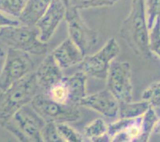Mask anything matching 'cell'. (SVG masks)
Returning <instances> with one entry per match:
<instances>
[{
    "label": "cell",
    "mask_w": 160,
    "mask_h": 142,
    "mask_svg": "<svg viewBox=\"0 0 160 142\" xmlns=\"http://www.w3.org/2000/svg\"><path fill=\"white\" fill-rule=\"evenodd\" d=\"M65 19L68 25L69 39L85 56L98 42V32L88 27L79 14V10L70 6L67 7Z\"/></svg>",
    "instance_id": "ba28073f"
},
{
    "label": "cell",
    "mask_w": 160,
    "mask_h": 142,
    "mask_svg": "<svg viewBox=\"0 0 160 142\" xmlns=\"http://www.w3.org/2000/svg\"><path fill=\"white\" fill-rule=\"evenodd\" d=\"M41 93L34 72L0 93V125L3 126L18 110Z\"/></svg>",
    "instance_id": "7a4b0ae2"
},
{
    "label": "cell",
    "mask_w": 160,
    "mask_h": 142,
    "mask_svg": "<svg viewBox=\"0 0 160 142\" xmlns=\"http://www.w3.org/2000/svg\"><path fill=\"white\" fill-rule=\"evenodd\" d=\"M158 118L153 107L150 109L142 116L141 120V134L137 142L148 141L151 134H153L154 129Z\"/></svg>",
    "instance_id": "ac0fdd59"
},
{
    "label": "cell",
    "mask_w": 160,
    "mask_h": 142,
    "mask_svg": "<svg viewBox=\"0 0 160 142\" xmlns=\"http://www.w3.org/2000/svg\"><path fill=\"white\" fill-rule=\"evenodd\" d=\"M108 126L101 118L93 120L84 128L83 135L90 141H110L108 136Z\"/></svg>",
    "instance_id": "2e32d148"
},
{
    "label": "cell",
    "mask_w": 160,
    "mask_h": 142,
    "mask_svg": "<svg viewBox=\"0 0 160 142\" xmlns=\"http://www.w3.org/2000/svg\"><path fill=\"white\" fill-rule=\"evenodd\" d=\"M150 30L146 14V0H132L128 15L122 23L120 35L136 55L151 59Z\"/></svg>",
    "instance_id": "6da1fadb"
},
{
    "label": "cell",
    "mask_w": 160,
    "mask_h": 142,
    "mask_svg": "<svg viewBox=\"0 0 160 142\" xmlns=\"http://www.w3.org/2000/svg\"><path fill=\"white\" fill-rule=\"evenodd\" d=\"M153 133L154 134H160V119H158V121H157L156 125H155V129H154Z\"/></svg>",
    "instance_id": "83f0119b"
},
{
    "label": "cell",
    "mask_w": 160,
    "mask_h": 142,
    "mask_svg": "<svg viewBox=\"0 0 160 142\" xmlns=\"http://www.w3.org/2000/svg\"><path fill=\"white\" fill-rule=\"evenodd\" d=\"M62 70L52 53L46 55L34 72L41 93H46L52 86L62 81L64 77Z\"/></svg>",
    "instance_id": "7c38bea8"
},
{
    "label": "cell",
    "mask_w": 160,
    "mask_h": 142,
    "mask_svg": "<svg viewBox=\"0 0 160 142\" xmlns=\"http://www.w3.org/2000/svg\"><path fill=\"white\" fill-rule=\"evenodd\" d=\"M27 0H0V11L17 18L21 14Z\"/></svg>",
    "instance_id": "d6986e66"
},
{
    "label": "cell",
    "mask_w": 160,
    "mask_h": 142,
    "mask_svg": "<svg viewBox=\"0 0 160 142\" xmlns=\"http://www.w3.org/2000/svg\"><path fill=\"white\" fill-rule=\"evenodd\" d=\"M66 9L62 0H52L47 11L36 24L39 38L42 42H48L53 37L58 26L65 18Z\"/></svg>",
    "instance_id": "30bf717a"
},
{
    "label": "cell",
    "mask_w": 160,
    "mask_h": 142,
    "mask_svg": "<svg viewBox=\"0 0 160 142\" xmlns=\"http://www.w3.org/2000/svg\"><path fill=\"white\" fill-rule=\"evenodd\" d=\"M150 49L160 59V18H158L149 33Z\"/></svg>",
    "instance_id": "d4e9b609"
},
{
    "label": "cell",
    "mask_w": 160,
    "mask_h": 142,
    "mask_svg": "<svg viewBox=\"0 0 160 142\" xmlns=\"http://www.w3.org/2000/svg\"><path fill=\"white\" fill-rule=\"evenodd\" d=\"M84 106L109 118H116L119 113L120 102L108 89L91 95H87L80 103Z\"/></svg>",
    "instance_id": "8fae6325"
},
{
    "label": "cell",
    "mask_w": 160,
    "mask_h": 142,
    "mask_svg": "<svg viewBox=\"0 0 160 142\" xmlns=\"http://www.w3.org/2000/svg\"><path fill=\"white\" fill-rule=\"evenodd\" d=\"M64 3L65 4L66 7H68L69 6V3H70V0H62Z\"/></svg>",
    "instance_id": "f1b7e54d"
},
{
    "label": "cell",
    "mask_w": 160,
    "mask_h": 142,
    "mask_svg": "<svg viewBox=\"0 0 160 142\" xmlns=\"http://www.w3.org/2000/svg\"><path fill=\"white\" fill-rule=\"evenodd\" d=\"M46 122L28 104L17 111L2 127L20 141L42 142L41 132Z\"/></svg>",
    "instance_id": "277c9868"
},
{
    "label": "cell",
    "mask_w": 160,
    "mask_h": 142,
    "mask_svg": "<svg viewBox=\"0 0 160 142\" xmlns=\"http://www.w3.org/2000/svg\"><path fill=\"white\" fill-rule=\"evenodd\" d=\"M87 77L85 73L80 70L73 75L63 77L62 82L68 91L69 103L80 106L81 101L87 96Z\"/></svg>",
    "instance_id": "5bb4252c"
},
{
    "label": "cell",
    "mask_w": 160,
    "mask_h": 142,
    "mask_svg": "<svg viewBox=\"0 0 160 142\" xmlns=\"http://www.w3.org/2000/svg\"><path fill=\"white\" fill-rule=\"evenodd\" d=\"M34 62L30 54L20 50L8 48L3 67L0 74V90H6L33 72Z\"/></svg>",
    "instance_id": "8992f818"
},
{
    "label": "cell",
    "mask_w": 160,
    "mask_h": 142,
    "mask_svg": "<svg viewBox=\"0 0 160 142\" xmlns=\"http://www.w3.org/2000/svg\"><path fill=\"white\" fill-rule=\"evenodd\" d=\"M151 107L149 102L142 100L136 102L120 103L118 115L120 118H136L142 117Z\"/></svg>",
    "instance_id": "e0dca14e"
},
{
    "label": "cell",
    "mask_w": 160,
    "mask_h": 142,
    "mask_svg": "<svg viewBox=\"0 0 160 142\" xmlns=\"http://www.w3.org/2000/svg\"><path fill=\"white\" fill-rule=\"evenodd\" d=\"M4 55V51H3V50L2 49V48L0 47V58H1V57H2Z\"/></svg>",
    "instance_id": "f546056e"
},
{
    "label": "cell",
    "mask_w": 160,
    "mask_h": 142,
    "mask_svg": "<svg viewBox=\"0 0 160 142\" xmlns=\"http://www.w3.org/2000/svg\"><path fill=\"white\" fill-rule=\"evenodd\" d=\"M142 99L149 102L151 107L160 108V81L152 83L145 89Z\"/></svg>",
    "instance_id": "603a6c76"
},
{
    "label": "cell",
    "mask_w": 160,
    "mask_h": 142,
    "mask_svg": "<svg viewBox=\"0 0 160 142\" xmlns=\"http://www.w3.org/2000/svg\"><path fill=\"white\" fill-rule=\"evenodd\" d=\"M146 14L148 28L151 30L160 18V0H146Z\"/></svg>",
    "instance_id": "484cf974"
},
{
    "label": "cell",
    "mask_w": 160,
    "mask_h": 142,
    "mask_svg": "<svg viewBox=\"0 0 160 142\" xmlns=\"http://www.w3.org/2000/svg\"><path fill=\"white\" fill-rule=\"evenodd\" d=\"M46 93L49 98L61 103H69V95L65 84L62 81L52 86ZM70 104V103H69Z\"/></svg>",
    "instance_id": "cb8c5ba5"
},
{
    "label": "cell",
    "mask_w": 160,
    "mask_h": 142,
    "mask_svg": "<svg viewBox=\"0 0 160 142\" xmlns=\"http://www.w3.org/2000/svg\"><path fill=\"white\" fill-rule=\"evenodd\" d=\"M58 129L61 136L64 140V142H82L85 141V138L84 135L80 134L72 127L67 123H57Z\"/></svg>",
    "instance_id": "44dd1931"
},
{
    "label": "cell",
    "mask_w": 160,
    "mask_h": 142,
    "mask_svg": "<svg viewBox=\"0 0 160 142\" xmlns=\"http://www.w3.org/2000/svg\"><path fill=\"white\" fill-rule=\"evenodd\" d=\"M120 51L119 43L116 39L112 38L98 52L92 55H85L80 63V70L87 76L101 80L106 79L110 66Z\"/></svg>",
    "instance_id": "52a82bcc"
},
{
    "label": "cell",
    "mask_w": 160,
    "mask_h": 142,
    "mask_svg": "<svg viewBox=\"0 0 160 142\" xmlns=\"http://www.w3.org/2000/svg\"><path fill=\"white\" fill-rule=\"evenodd\" d=\"M21 24L18 20L13 19L11 18H9L7 14H3L0 11V28L7 26H16V25Z\"/></svg>",
    "instance_id": "4316f807"
},
{
    "label": "cell",
    "mask_w": 160,
    "mask_h": 142,
    "mask_svg": "<svg viewBox=\"0 0 160 142\" xmlns=\"http://www.w3.org/2000/svg\"><path fill=\"white\" fill-rule=\"evenodd\" d=\"M52 55L62 69L69 68L80 64L85 58L79 47L69 38L57 46Z\"/></svg>",
    "instance_id": "4fadbf2b"
},
{
    "label": "cell",
    "mask_w": 160,
    "mask_h": 142,
    "mask_svg": "<svg viewBox=\"0 0 160 142\" xmlns=\"http://www.w3.org/2000/svg\"><path fill=\"white\" fill-rule=\"evenodd\" d=\"M30 104L46 121L73 122L81 117L78 105L55 102L44 93L36 95Z\"/></svg>",
    "instance_id": "5b68a950"
},
{
    "label": "cell",
    "mask_w": 160,
    "mask_h": 142,
    "mask_svg": "<svg viewBox=\"0 0 160 142\" xmlns=\"http://www.w3.org/2000/svg\"><path fill=\"white\" fill-rule=\"evenodd\" d=\"M119 0H70L69 6L77 10H85L95 7H112Z\"/></svg>",
    "instance_id": "ffe728a7"
},
{
    "label": "cell",
    "mask_w": 160,
    "mask_h": 142,
    "mask_svg": "<svg viewBox=\"0 0 160 142\" xmlns=\"http://www.w3.org/2000/svg\"><path fill=\"white\" fill-rule=\"evenodd\" d=\"M107 89L115 96L118 102L132 101L133 86L132 84V69L128 61L112 62L107 76Z\"/></svg>",
    "instance_id": "9c48e42d"
},
{
    "label": "cell",
    "mask_w": 160,
    "mask_h": 142,
    "mask_svg": "<svg viewBox=\"0 0 160 142\" xmlns=\"http://www.w3.org/2000/svg\"><path fill=\"white\" fill-rule=\"evenodd\" d=\"M0 42L8 48L20 50L30 55H42L48 51L47 42L41 40L36 26L19 24L1 27Z\"/></svg>",
    "instance_id": "3957f363"
},
{
    "label": "cell",
    "mask_w": 160,
    "mask_h": 142,
    "mask_svg": "<svg viewBox=\"0 0 160 142\" xmlns=\"http://www.w3.org/2000/svg\"><path fill=\"white\" fill-rule=\"evenodd\" d=\"M51 2L52 0H27L18 20L21 24L36 26L47 11Z\"/></svg>",
    "instance_id": "9a60e30c"
},
{
    "label": "cell",
    "mask_w": 160,
    "mask_h": 142,
    "mask_svg": "<svg viewBox=\"0 0 160 142\" xmlns=\"http://www.w3.org/2000/svg\"><path fill=\"white\" fill-rule=\"evenodd\" d=\"M42 141L46 142H64L54 121H46L41 132Z\"/></svg>",
    "instance_id": "7402d4cb"
}]
</instances>
